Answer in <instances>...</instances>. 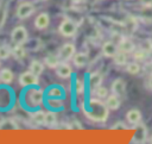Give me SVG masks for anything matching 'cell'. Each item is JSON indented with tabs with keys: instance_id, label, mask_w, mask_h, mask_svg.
I'll list each match as a JSON object with an SVG mask.
<instances>
[{
	"instance_id": "cell-1",
	"label": "cell",
	"mask_w": 152,
	"mask_h": 144,
	"mask_svg": "<svg viewBox=\"0 0 152 144\" xmlns=\"http://www.w3.org/2000/svg\"><path fill=\"white\" fill-rule=\"evenodd\" d=\"M109 108L107 107L106 102L101 101V99H90L88 100L87 105L84 106L86 115L94 120V121H106L108 118Z\"/></svg>"
},
{
	"instance_id": "cell-2",
	"label": "cell",
	"mask_w": 152,
	"mask_h": 144,
	"mask_svg": "<svg viewBox=\"0 0 152 144\" xmlns=\"http://www.w3.org/2000/svg\"><path fill=\"white\" fill-rule=\"evenodd\" d=\"M43 99H44V90L37 88L36 86L27 87V89L24 93V104L28 109L37 108L39 105L43 104Z\"/></svg>"
},
{
	"instance_id": "cell-3",
	"label": "cell",
	"mask_w": 152,
	"mask_h": 144,
	"mask_svg": "<svg viewBox=\"0 0 152 144\" xmlns=\"http://www.w3.org/2000/svg\"><path fill=\"white\" fill-rule=\"evenodd\" d=\"M27 37H28L27 30H26V27L23 26V25L15 26V27L11 31V42H12L14 45H23V44L27 40Z\"/></svg>"
},
{
	"instance_id": "cell-4",
	"label": "cell",
	"mask_w": 152,
	"mask_h": 144,
	"mask_svg": "<svg viewBox=\"0 0 152 144\" xmlns=\"http://www.w3.org/2000/svg\"><path fill=\"white\" fill-rule=\"evenodd\" d=\"M18 81H19V84H20L21 87H24V88L32 87V86H38V83H39L38 75H36V74L32 73L31 70H27V71L21 73Z\"/></svg>"
},
{
	"instance_id": "cell-5",
	"label": "cell",
	"mask_w": 152,
	"mask_h": 144,
	"mask_svg": "<svg viewBox=\"0 0 152 144\" xmlns=\"http://www.w3.org/2000/svg\"><path fill=\"white\" fill-rule=\"evenodd\" d=\"M77 31V25L69 18H65L59 24V32L64 37H72Z\"/></svg>"
},
{
	"instance_id": "cell-6",
	"label": "cell",
	"mask_w": 152,
	"mask_h": 144,
	"mask_svg": "<svg viewBox=\"0 0 152 144\" xmlns=\"http://www.w3.org/2000/svg\"><path fill=\"white\" fill-rule=\"evenodd\" d=\"M36 11L34 8V5L30 1H24V2H20L17 7V12H15V15L19 18V19H26L28 18L31 14H33Z\"/></svg>"
},
{
	"instance_id": "cell-7",
	"label": "cell",
	"mask_w": 152,
	"mask_h": 144,
	"mask_svg": "<svg viewBox=\"0 0 152 144\" xmlns=\"http://www.w3.org/2000/svg\"><path fill=\"white\" fill-rule=\"evenodd\" d=\"M76 52L75 45L72 43H65L64 45H62V48L58 51V56L61 58L62 62H66L69 60H72L74 55Z\"/></svg>"
},
{
	"instance_id": "cell-8",
	"label": "cell",
	"mask_w": 152,
	"mask_h": 144,
	"mask_svg": "<svg viewBox=\"0 0 152 144\" xmlns=\"http://www.w3.org/2000/svg\"><path fill=\"white\" fill-rule=\"evenodd\" d=\"M50 24V17L46 12L39 13L34 19V27L37 30H45Z\"/></svg>"
},
{
	"instance_id": "cell-9",
	"label": "cell",
	"mask_w": 152,
	"mask_h": 144,
	"mask_svg": "<svg viewBox=\"0 0 152 144\" xmlns=\"http://www.w3.org/2000/svg\"><path fill=\"white\" fill-rule=\"evenodd\" d=\"M113 94H116L118 96H125L126 94V83L122 79H115L110 87Z\"/></svg>"
},
{
	"instance_id": "cell-10",
	"label": "cell",
	"mask_w": 152,
	"mask_h": 144,
	"mask_svg": "<svg viewBox=\"0 0 152 144\" xmlns=\"http://www.w3.org/2000/svg\"><path fill=\"white\" fill-rule=\"evenodd\" d=\"M118 51H119V48L113 40H107L102 44V52L106 57H112L113 58Z\"/></svg>"
},
{
	"instance_id": "cell-11",
	"label": "cell",
	"mask_w": 152,
	"mask_h": 144,
	"mask_svg": "<svg viewBox=\"0 0 152 144\" xmlns=\"http://www.w3.org/2000/svg\"><path fill=\"white\" fill-rule=\"evenodd\" d=\"M56 74L61 79H69L71 76V74H72V69L68 63L61 62L56 68Z\"/></svg>"
},
{
	"instance_id": "cell-12",
	"label": "cell",
	"mask_w": 152,
	"mask_h": 144,
	"mask_svg": "<svg viewBox=\"0 0 152 144\" xmlns=\"http://www.w3.org/2000/svg\"><path fill=\"white\" fill-rule=\"evenodd\" d=\"M102 80H103V77H102L101 73H99V71H94V73H91V74L88 76V84H89V88H91V89H96L97 87L101 86Z\"/></svg>"
},
{
	"instance_id": "cell-13",
	"label": "cell",
	"mask_w": 152,
	"mask_h": 144,
	"mask_svg": "<svg viewBox=\"0 0 152 144\" xmlns=\"http://www.w3.org/2000/svg\"><path fill=\"white\" fill-rule=\"evenodd\" d=\"M126 119L132 125H138L141 121V112L137 108H132L126 113Z\"/></svg>"
},
{
	"instance_id": "cell-14",
	"label": "cell",
	"mask_w": 152,
	"mask_h": 144,
	"mask_svg": "<svg viewBox=\"0 0 152 144\" xmlns=\"http://www.w3.org/2000/svg\"><path fill=\"white\" fill-rule=\"evenodd\" d=\"M72 63L77 68H83L88 63V55L86 52H75L72 57Z\"/></svg>"
},
{
	"instance_id": "cell-15",
	"label": "cell",
	"mask_w": 152,
	"mask_h": 144,
	"mask_svg": "<svg viewBox=\"0 0 152 144\" xmlns=\"http://www.w3.org/2000/svg\"><path fill=\"white\" fill-rule=\"evenodd\" d=\"M118 48H119V50H121V51H124V52H126V54L133 52V51L135 50L134 43H133L131 39H128V38H122V39L119 42Z\"/></svg>"
},
{
	"instance_id": "cell-16",
	"label": "cell",
	"mask_w": 152,
	"mask_h": 144,
	"mask_svg": "<svg viewBox=\"0 0 152 144\" xmlns=\"http://www.w3.org/2000/svg\"><path fill=\"white\" fill-rule=\"evenodd\" d=\"M146 138H147V130H146L145 125H142V124L139 123L138 126H137V129H135L134 139H135V142H138V143H144Z\"/></svg>"
},
{
	"instance_id": "cell-17",
	"label": "cell",
	"mask_w": 152,
	"mask_h": 144,
	"mask_svg": "<svg viewBox=\"0 0 152 144\" xmlns=\"http://www.w3.org/2000/svg\"><path fill=\"white\" fill-rule=\"evenodd\" d=\"M106 105L109 109H118L121 105L120 101V96H118L116 94H110L106 98Z\"/></svg>"
},
{
	"instance_id": "cell-18",
	"label": "cell",
	"mask_w": 152,
	"mask_h": 144,
	"mask_svg": "<svg viewBox=\"0 0 152 144\" xmlns=\"http://www.w3.org/2000/svg\"><path fill=\"white\" fill-rule=\"evenodd\" d=\"M13 77H14V75H13L11 69L5 68V69L0 70V81H1V83L8 84V83H11L13 81Z\"/></svg>"
},
{
	"instance_id": "cell-19",
	"label": "cell",
	"mask_w": 152,
	"mask_h": 144,
	"mask_svg": "<svg viewBox=\"0 0 152 144\" xmlns=\"http://www.w3.org/2000/svg\"><path fill=\"white\" fill-rule=\"evenodd\" d=\"M62 61H61V58H59V56L58 55H48L45 58H44V63L49 67V68H52V69H56L57 68V65L61 63Z\"/></svg>"
},
{
	"instance_id": "cell-20",
	"label": "cell",
	"mask_w": 152,
	"mask_h": 144,
	"mask_svg": "<svg viewBox=\"0 0 152 144\" xmlns=\"http://www.w3.org/2000/svg\"><path fill=\"white\" fill-rule=\"evenodd\" d=\"M46 105L52 111L59 109V108H63V100H62V98H48Z\"/></svg>"
},
{
	"instance_id": "cell-21",
	"label": "cell",
	"mask_w": 152,
	"mask_h": 144,
	"mask_svg": "<svg viewBox=\"0 0 152 144\" xmlns=\"http://www.w3.org/2000/svg\"><path fill=\"white\" fill-rule=\"evenodd\" d=\"M57 123V114L55 111H49V112H45V120H44V125L45 126H49V127H52L55 126Z\"/></svg>"
},
{
	"instance_id": "cell-22",
	"label": "cell",
	"mask_w": 152,
	"mask_h": 144,
	"mask_svg": "<svg viewBox=\"0 0 152 144\" xmlns=\"http://www.w3.org/2000/svg\"><path fill=\"white\" fill-rule=\"evenodd\" d=\"M30 70L32 71V73H34L36 75H42L43 74V71H44V63H42L40 61H38V60H33L32 62H31V64H30Z\"/></svg>"
},
{
	"instance_id": "cell-23",
	"label": "cell",
	"mask_w": 152,
	"mask_h": 144,
	"mask_svg": "<svg viewBox=\"0 0 152 144\" xmlns=\"http://www.w3.org/2000/svg\"><path fill=\"white\" fill-rule=\"evenodd\" d=\"M12 56L18 61L24 60L26 57V51H25L24 46L23 45H14V48L12 49Z\"/></svg>"
},
{
	"instance_id": "cell-24",
	"label": "cell",
	"mask_w": 152,
	"mask_h": 144,
	"mask_svg": "<svg viewBox=\"0 0 152 144\" xmlns=\"http://www.w3.org/2000/svg\"><path fill=\"white\" fill-rule=\"evenodd\" d=\"M48 98H62L63 96V89L58 86H52L46 90Z\"/></svg>"
},
{
	"instance_id": "cell-25",
	"label": "cell",
	"mask_w": 152,
	"mask_h": 144,
	"mask_svg": "<svg viewBox=\"0 0 152 144\" xmlns=\"http://www.w3.org/2000/svg\"><path fill=\"white\" fill-rule=\"evenodd\" d=\"M113 60H114V63L116 65H125L127 63V55H126V52L119 50L115 54V56L113 57Z\"/></svg>"
},
{
	"instance_id": "cell-26",
	"label": "cell",
	"mask_w": 152,
	"mask_h": 144,
	"mask_svg": "<svg viewBox=\"0 0 152 144\" xmlns=\"http://www.w3.org/2000/svg\"><path fill=\"white\" fill-rule=\"evenodd\" d=\"M31 118L32 120L38 124V125H44V120H45V112L43 111H34L33 113H31Z\"/></svg>"
},
{
	"instance_id": "cell-27",
	"label": "cell",
	"mask_w": 152,
	"mask_h": 144,
	"mask_svg": "<svg viewBox=\"0 0 152 144\" xmlns=\"http://www.w3.org/2000/svg\"><path fill=\"white\" fill-rule=\"evenodd\" d=\"M126 70H127V73H129L131 75H137V74L140 73L141 67H140V64L137 63V62H131V63L127 64Z\"/></svg>"
},
{
	"instance_id": "cell-28",
	"label": "cell",
	"mask_w": 152,
	"mask_h": 144,
	"mask_svg": "<svg viewBox=\"0 0 152 144\" xmlns=\"http://www.w3.org/2000/svg\"><path fill=\"white\" fill-rule=\"evenodd\" d=\"M147 55H148V52L145 51L142 48H140V49L133 51V57H134V60H137V61H144Z\"/></svg>"
},
{
	"instance_id": "cell-29",
	"label": "cell",
	"mask_w": 152,
	"mask_h": 144,
	"mask_svg": "<svg viewBox=\"0 0 152 144\" xmlns=\"http://www.w3.org/2000/svg\"><path fill=\"white\" fill-rule=\"evenodd\" d=\"M11 55H12V49H10L8 45L0 46V60H7Z\"/></svg>"
},
{
	"instance_id": "cell-30",
	"label": "cell",
	"mask_w": 152,
	"mask_h": 144,
	"mask_svg": "<svg viewBox=\"0 0 152 144\" xmlns=\"http://www.w3.org/2000/svg\"><path fill=\"white\" fill-rule=\"evenodd\" d=\"M94 92H95V95H96L99 99H103V98H107V96H108V89H107L106 87L100 86V87H97L96 89H94Z\"/></svg>"
},
{
	"instance_id": "cell-31",
	"label": "cell",
	"mask_w": 152,
	"mask_h": 144,
	"mask_svg": "<svg viewBox=\"0 0 152 144\" xmlns=\"http://www.w3.org/2000/svg\"><path fill=\"white\" fill-rule=\"evenodd\" d=\"M75 92L77 94H83L84 92V82L81 79H77L75 82Z\"/></svg>"
},
{
	"instance_id": "cell-32",
	"label": "cell",
	"mask_w": 152,
	"mask_h": 144,
	"mask_svg": "<svg viewBox=\"0 0 152 144\" xmlns=\"http://www.w3.org/2000/svg\"><path fill=\"white\" fill-rule=\"evenodd\" d=\"M141 48H142L145 51H147V52L150 54V52L152 51V40H150V39H146V40L142 43Z\"/></svg>"
},
{
	"instance_id": "cell-33",
	"label": "cell",
	"mask_w": 152,
	"mask_h": 144,
	"mask_svg": "<svg viewBox=\"0 0 152 144\" xmlns=\"http://www.w3.org/2000/svg\"><path fill=\"white\" fill-rule=\"evenodd\" d=\"M116 129H122L124 130V129H126V125L124 123H121V121H118L112 126V130H116Z\"/></svg>"
},
{
	"instance_id": "cell-34",
	"label": "cell",
	"mask_w": 152,
	"mask_h": 144,
	"mask_svg": "<svg viewBox=\"0 0 152 144\" xmlns=\"http://www.w3.org/2000/svg\"><path fill=\"white\" fill-rule=\"evenodd\" d=\"M144 6H148V7H151L152 6V0H139Z\"/></svg>"
},
{
	"instance_id": "cell-35",
	"label": "cell",
	"mask_w": 152,
	"mask_h": 144,
	"mask_svg": "<svg viewBox=\"0 0 152 144\" xmlns=\"http://www.w3.org/2000/svg\"><path fill=\"white\" fill-rule=\"evenodd\" d=\"M147 84H148V88L152 90V75L148 77V80H147Z\"/></svg>"
},
{
	"instance_id": "cell-36",
	"label": "cell",
	"mask_w": 152,
	"mask_h": 144,
	"mask_svg": "<svg viewBox=\"0 0 152 144\" xmlns=\"http://www.w3.org/2000/svg\"><path fill=\"white\" fill-rule=\"evenodd\" d=\"M71 2H74V4H80V2H82L83 0H70Z\"/></svg>"
},
{
	"instance_id": "cell-37",
	"label": "cell",
	"mask_w": 152,
	"mask_h": 144,
	"mask_svg": "<svg viewBox=\"0 0 152 144\" xmlns=\"http://www.w3.org/2000/svg\"><path fill=\"white\" fill-rule=\"evenodd\" d=\"M150 143H152V136L150 137Z\"/></svg>"
},
{
	"instance_id": "cell-38",
	"label": "cell",
	"mask_w": 152,
	"mask_h": 144,
	"mask_svg": "<svg viewBox=\"0 0 152 144\" xmlns=\"http://www.w3.org/2000/svg\"><path fill=\"white\" fill-rule=\"evenodd\" d=\"M40 1H46V0H40Z\"/></svg>"
},
{
	"instance_id": "cell-39",
	"label": "cell",
	"mask_w": 152,
	"mask_h": 144,
	"mask_svg": "<svg viewBox=\"0 0 152 144\" xmlns=\"http://www.w3.org/2000/svg\"><path fill=\"white\" fill-rule=\"evenodd\" d=\"M0 127H1V124H0Z\"/></svg>"
},
{
	"instance_id": "cell-40",
	"label": "cell",
	"mask_w": 152,
	"mask_h": 144,
	"mask_svg": "<svg viewBox=\"0 0 152 144\" xmlns=\"http://www.w3.org/2000/svg\"><path fill=\"white\" fill-rule=\"evenodd\" d=\"M0 82H1V81H0Z\"/></svg>"
}]
</instances>
